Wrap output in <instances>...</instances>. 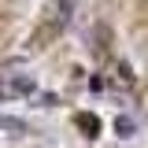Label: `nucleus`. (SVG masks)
<instances>
[{"instance_id": "nucleus-2", "label": "nucleus", "mask_w": 148, "mask_h": 148, "mask_svg": "<svg viewBox=\"0 0 148 148\" xmlns=\"http://www.w3.org/2000/svg\"><path fill=\"white\" fill-rule=\"evenodd\" d=\"M115 130H119V137H133V119H126V115H122V119L115 122Z\"/></svg>"}, {"instance_id": "nucleus-3", "label": "nucleus", "mask_w": 148, "mask_h": 148, "mask_svg": "<svg viewBox=\"0 0 148 148\" xmlns=\"http://www.w3.org/2000/svg\"><path fill=\"white\" fill-rule=\"evenodd\" d=\"M78 122H82V126H85V130H96V119H92V115H82Z\"/></svg>"}, {"instance_id": "nucleus-4", "label": "nucleus", "mask_w": 148, "mask_h": 148, "mask_svg": "<svg viewBox=\"0 0 148 148\" xmlns=\"http://www.w3.org/2000/svg\"><path fill=\"white\" fill-rule=\"evenodd\" d=\"M0 96H4V85H0Z\"/></svg>"}, {"instance_id": "nucleus-1", "label": "nucleus", "mask_w": 148, "mask_h": 148, "mask_svg": "<svg viewBox=\"0 0 148 148\" xmlns=\"http://www.w3.org/2000/svg\"><path fill=\"white\" fill-rule=\"evenodd\" d=\"M0 130H8V133H22V122H18V119H8V115H0Z\"/></svg>"}]
</instances>
